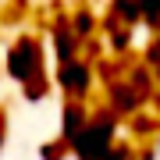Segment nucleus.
<instances>
[{"label":"nucleus","instance_id":"f257e3e1","mask_svg":"<svg viewBox=\"0 0 160 160\" xmlns=\"http://www.w3.org/2000/svg\"><path fill=\"white\" fill-rule=\"evenodd\" d=\"M146 160H160V142H157V146H153V149L146 153Z\"/></svg>","mask_w":160,"mask_h":160}]
</instances>
